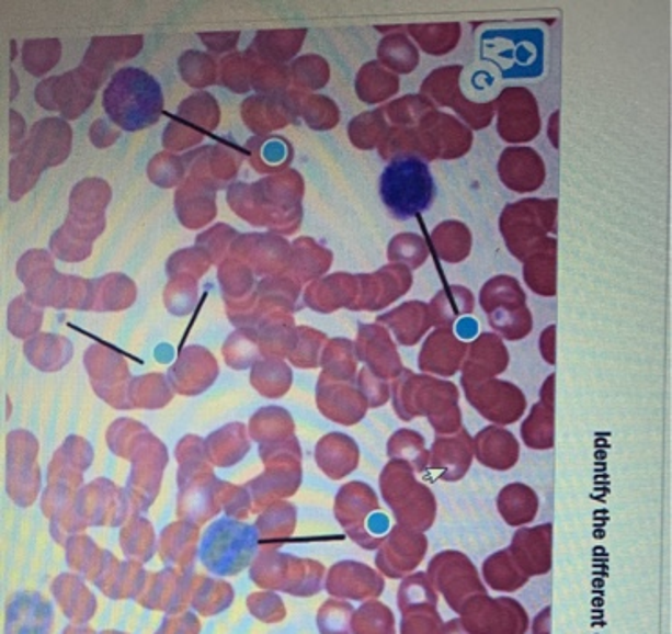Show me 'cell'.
<instances>
[{"label":"cell","mask_w":672,"mask_h":634,"mask_svg":"<svg viewBox=\"0 0 672 634\" xmlns=\"http://www.w3.org/2000/svg\"><path fill=\"white\" fill-rule=\"evenodd\" d=\"M178 517L196 525L205 524L221 511L219 505V478L205 455V441L198 435H187L178 442Z\"/></svg>","instance_id":"1"},{"label":"cell","mask_w":672,"mask_h":634,"mask_svg":"<svg viewBox=\"0 0 672 634\" xmlns=\"http://www.w3.org/2000/svg\"><path fill=\"white\" fill-rule=\"evenodd\" d=\"M102 104L107 116L122 129H147L162 115V86L144 69L124 68L107 83Z\"/></svg>","instance_id":"2"},{"label":"cell","mask_w":672,"mask_h":634,"mask_svg":"<svg viewBox=\"0 0 672 634\" xmlns=\"http://www.w3.org/2000/svg\"><path fill=\"white\" fill-rule=\"evenodd\" d=\"M380 200L399 222L424 213L435 199V183L426 161L418 155L391 160L379 180Z\"/></svg>","instance_id":"3"},{"label":"cell","mask_w":672,"mask_h":634,"mask_svg":"<svg viewBox=\"0 0 672 634\" xmlns=\"http://www.w3.org/2000/svg\"><path fill=\"white\" fill-rule=\"evenodd\" d=\"M480 57L502 79H537L544 73V33L537 27L490 30L480 37Z\"/></svg>","instance_id":"4"},{"label":"cell","mask_w":672,"mask_h":634,"mask_svg":"<svg viewBox=\"0 0 672 634\" xmlns=\"http://www.w3.org/2000/svg\"><path fill=\"white\" fill-rule=\"evenodd\" d=\"M557 227V200H522L508 205L502 213L501 230L508 249L519 258H527L557 250V239L547 238Z\"/></svg>","instance_id":"5"},{"label":"cell","mask_w":672,"mask_h":634,"mask_svg":"<svg viewBox=\"0 0 672 634\" xmlns=\"http://www.w3.org/2000/svg\"><path fill=\"white\" fill-rule=\"evenodd\" d=\"M260 546L254 525L241 520L221 519L207 528L202 536L200 558L210 573L235 577L243 571Z\"/></svg>","instance_id":"6"},{"label":"cell","mask_w":672,"mask_h":634,"mask_svg":"<svg viewBox=\"0 0 672 634\" xmlns=\"http://www.w3.org/2000/svg\"><path fill=\"white\" fill-rule=\"evenodd\" d=\"M335 519L346 535L365 550H376L391 531L390 517L380 510L379 497L365 483L344 484L334 505Z\"/></svg>","instance_id":"7"},{"label":"cell","mask_w":672,"mask_h":634,"mask_svg":"<svg viewBox=\"0 0 672 634\" xmlns=\"http://www.w3.org/2000/svg\"><path fill=\"white\" fill-rule=\"evenodd\" d=\"M380 495L390 506L399 525L410 530H428L435 517L432 491L413 477V469L401 461L386 464L379 478Z\"/></svg>","instance_id":"8"},{"label":"cell","mask_w":672,"mask_h":634,"mask_svg":"<svg viewBox=\"0 0 672 634\" xmlns=\"http://www.w3.org/2000/svg\"><path fill=\"white\" fill-rule=\"evenodd\" d=\"M323 566L316 561L277 553L265 547L252 562L251 577L260 588L282 589L297 597H310L321 588Z\"/></svg>","instance_id":"9"},{"label":"cell","mask_w":672,"mask_h":634,"mask_svg":"<svg viewBox=\"0 0 672 634\" xmlns=\"http://www.w3.org/2000/svg\"><path fill=\"white\" fill-rule=\"evenodd\" d=\"M480 303L490 317L491 328L505 339L515 341L532 332V314L515 278L499 276L488 281L480 292Z\"/></svg>","instance_id":"10"},{"label":"cell","mask_w":672,"mask_h":634,"mask_svg":"<svg viewBox=\"0 0 672 634\" xmlns=\"http://www.w3.org/2000/svg\"><path fill=\"white\" fill-rule=\"evenodd\" d=\"M38 442L24 430L11 432L5 441V491L21 508H30L41 491Z\"/></svg>","instance_id":"11"},{"label":"cell","mask_w":672,"mask_h":634,"mask_svg":"<svg viewBox=\"0 0 672 634\" xmlns=\"http://www.w3.org/2000/svg\"><path fill=\"white\" fill-rule=\"evenodd\" d=\"M168 448L151 432L141 437L130 457V475L127 495L136 511H147L157 500L162 486L163 472L168 468Z\"/></svg>","instance_id":"12"},{"label":"cell","mask_w":672,"mask_h":634,"mask_svg":"<svg viewBox=\"0 0 672 634\" xmlns=\"http://www.w3.org/2000/svg\"><path fill=\"white\" fill-rule=\"evenodd\" d=\"M77 516L86 525L126 524L133 516H138L126 489H121L110 478H96L77 494L73 502Z\"/></svg>","instance_id":"13"},{"label":"cell","mask_w":672,"mask_h":634,"mask_svg":"<svg viewBox=\"0 0 672 634\" xmlns=\"http://www.w3.org/2000/svg\"><path fill=\"white\" fill-rule=\"evenodd\" d=\"M497 127L499 135L510 144L529 141L540 131L537 102L527 89L510 88L502 91L497 99Z\"/></svg>","instance_id":"14"},{"label":"cell","mask_w":672,"mask_h":634,"mask_svg":"<svg viewBox=\"0 0 672 634\" xmlns=\"http://www.w3.org/2000/svg\"><path fill=\"white\" fill-rule=\"evenodd\" d=\"M193 566L185 569L166 567L160 573H149L146 586L138 595V602L146 608L160 609L168 613H182L193 600L194 591Z\"/></svg>","instance_id":"15"},{"label":"cell","mask_w":672,"mask_h":634,"mask_svg":"<svg viewBox=\"0 0 672 634\" xmlns=\"http://www.w3.org/2000/svg\"><path fill=\"white\" fill-rule=\"evenodd\" d=\"M466 397L477 410L497 424H513L524 414L526 399L522 392L504 381L463 383Z\"/></svg>","instance_id":"16"},{"label":"cell","mask_w":672,"mask_h":634,"mask_svg":"<svg viewBox=\"0 0 672 634\" xmlns=\"http://www.w3.org/2000/svg\"><path fill=\"white\" fill-rule=\"evenodd\" d=\"M463 71L460 66H448L438 68L435 73L430 75V79L422 83V93H432L433 99L438 105L454 107L466 122L474 125V129H486L490 125L496 105L482 104L475 105L468 100H464L459 89V75Z\"/></svg>","instance_id":"17"},{"label":"cell","mask_w":672,"mask_h":634,"mask_svg":"<svg viewBox=\"0 0 672 634\" xmlns=\"http://www.w3.org/2000/svg\"><path fill=\"white\" fill-rule=\"evenodd\" d=\"M426 536L405 525L391 528L377 553V567L388 577L399 578L418 567L426 553Z\"/></svg>","instance_id":"18"},{"label":"cell","mask_w":672,"mask_h":634,"mask_svg":"<svg viewBox=\"0 0 672 634\" xmlns=\"http://www.w3.org/2000/svg\"><path fill=\"white\" fill-rule=\"evenodd\" d=\"M301 484V463L287 461L266 466L263 474L246 484L252 497L254 511H263L280 500L296 494Z\"/></svg>","instance_id":"19"},{"label":"cell","mask_w":672,"mask_h":634,"mask_svg":"<svg viewBox=\"0 0 672 634\" xmlns=\"http://www.w3.org/2000/svg\"><path fill=\"white\" fill-rule=\"evenodd\" d=\"M426 125L424 155L430 160H433V158L452 160V158L463 157L464 152L469 151L471 141H474L471 131L464 127L454 116L432 111V115L426 118Z\"/></svg>","instance_id":"20"},{"label":"cell","mask_w":672,"mask_h":634,"mask_svg":"<svg viewBox=\"0 0 672 634\" xmlns=\"http://www.w3.org/2000/svg\"><path fill=\"white\" fill-rule=\"evenodd\" d=\"M499 174L505 188L515 193H533L543 188L546 166L537 151L529 147H510L502 152Z\"/></svg>","instance_id":"21"},{"label":"cell","mask_w":672,"mask_h":634,"mask_svg":"<svg viewBox=\"0 0 672 634\" xmlns=\"http://www.w3.org/2000/svg\"><path fill=\"white\" fill-rule=\"evenodd\" d=\"M327 589L334 597L363 600L383 593L385 580L361 562L344 561L330 569Z\"/></svg>","instance_id":"22"},{"label":"cell","mask_w":672,"mask_h":634,"mask_svg":"<svg viewBox=\"0 0 672 634\" xmlns=\"http://www.w3.org/2000/svg\"><path fill=\"white\" fill-rule=\"evenodd\" d=\"M466 354L468 347L449 328H438L428 338L419 358V366L426 372L449 377L459 370Z\"/></svg>","instance_id":"23"},{"label":"cell","mask_w":672,"mask_h":634,"mask_svg":"<svg viewBox=\"0 0 672 634\" xmlns=\"http://www.w3.org/2000/svg\"><path fill=\"white\" fill-rule=\"evenodd\" d=\"M508 366V352L501 339L493 333H482L469 347L464 363L463 383L493 380Z\"/></svg>","instance_id":"24"},{"label":"cell","mask_w":672,"mask_h":634,"mask_svg":"<svg viewBox=\"0 0 672 634\" xmlns=\"http://www.w3.org/2000/svg\"><path fill=\"white\" fill-rule=\"evenodd\" d=\"M198 542L200 525L180 519L162 531V535L158 539V555L166 566L185 569L194 564Z\"/></svg>","instance_id":"25"},{"label":"cell","mask_w":672,"mask_h":634,"mask_svg":"<svg viewBox=\"0 0 672 634\" xmlns=\"http://www.w3.org/2000/svg\"><path fill=\"white\" fill-rule=\"evenodd\" d=\"M53 611L41 595L24 593L13 598L8 609V634H49Z\"/></svg>","instance_id":"26"},{"label":"cell","mask_w":672,"mask_h":634,"mask_svg":"<svg viewBox=\"0 0 672 634\" xmlns=\"http://www.w3.org/2000/svg\"><path fill=\"white\" fill-rule=\"evenodd\" d=\"M316 463L330 478H344L357 468L360 448L344 433H330L316 446Z\"/></svg>","instance_id":"27"},{"label":"cell","mask_w":672,"mask_h":634,"mask_svg":"<svg viewBox=\"0 0 672 634\" xmlns=\"http://www.w3.org/2000/svg\"><path fill=\"white\" fill-rule=\"evenodd\" d=\"M251 450V439L243 424H229L205 439V455L218 468H230L240 463Z\"/></svg>","instance_id":"28"},{"label":"cell","mask_w":672,"mask_h":634,"mask_svg":"<svg viewBox=\"0 0 672 634\" xmlns=\"http://www.w3.org/2000/svg\"><path fill=\"white\" fill-rule=\"evenodd\" d=\"M471 463V442L466 432L441 437L432 448V466L443 480H459Z\"/></svg>","instance_id":"29"},{"label":"cell","mask_w":672,"mask_h":634,"mask_svg":"<svg viewBox=\"0 0 672 634\" xmlns=\"http://www.w3.org/2000/svg\"><path fill=\"white\" fill-rule=\"evenodd\" d=\"M475 452L488 468L508 469L515 466L519 444L510 432L501 428H486L475 437Z\"/></svg>","instance_id":"30"},{"label":"cell","mask_w":672,"mask_h":634,"mask_svg":"<svg viewBox=\"0 0 672 634\" xmlns=\"http://www.w3.org/2000/svg\"><path fill=\"white\" fill-rule=\"evenodd\" d=\"M53 593L66 616L77 624H86L89 619H93L96 600L93 593L86 588L82 578L77 575H60L53 584Z\"/></svg>","instance_id":"31"},{"label":"cell","mask_w":672,"mask_h":634,"mask_svg":"<svg viewBox=\"0 0 672 634\" xmlns=\"http://www.w3.org/2000/svg\"><path fill=\"white\" fill-rule=\"evenodd\" d=\"M318 403L321 414H327L339 403L329 419L346 427L360 422L366 411V400L361 399L354 390H350L349 386H329L323 380L319 383Z\"/></svg>","instance_id":"32"},{"label":"cell","mask_w":672,"mask_h":634,"mask_svg":"<svg viewBox=\"0 0 672 634\" xmlns=\"http://www.w3.org/2000/svg\"><path fill=\"white\" fill-rule=\"evenodd\" d=\"M513 546L526 547L532 552L513 553L522 569L532 575L546 573L549 569V555H551V524L533 530H522L515 535ZM511 553V552H510Z\"/></svg>","instance_id":"33"},{"label":"cell","mask_w":672,"mask_h":634,"mask_svg":"<svg viewBox=\"0 0 672 634\" xmlns=\"http://www.w3.org/2000/svg\"><path fill=\"white\" fill-rule=\"evenodd\" d=\"M122 552L129 556L130 561L146 562L151 561L158 550L155 528L149 520L140 516H133L122 525L121 530Z\"/></svg>","instance_id":"34"},{"label":"cell","mask_w":672,"mask_h":634,"mask_svg":"<svg viewBox=\"0 0 672 634\" xmlns=\"http://www.w3.org/2000/svg\"><path fill=\"white\" fill-rule=\"evenodd\" d=\"M251 437L260 442V448L277 446L294 437L293 419L285 410L266 408L252 417Z\"/></svg>","instance_id":"35"},{"label":"cell","mask_w":672,"mask_h":634,"mask_svg":"<svg viewBox=\"0 0 672 634\" xmlns=\"http://www.w3.org/2000/svg\"><path fill=\"white\" fill-rule=\"evenodd\" d=\"M379 321L388 322L402 344H415L432 325V314L422 303H407L396 313L379 317Z\"/></svg>","instance_id":"36"},{"label":"cell","mask_w":672,"mask_h":634,"mask_svg":"<svg viewBox=\"0 0 672 634\" xmlns=\"http://www.w3.org/2000/svg\"><path fill=\"white\" fill-rule=\"evenodd\" d=\"M499 510L510 525L526 524L537 516L538 499L532 488L524 484H511L499 495Z\"/></svg>","instance_id":"37"},{"label":"cell","mask_w":672,"mask_h":634,"mask_svg":"<svg viewBox=\"0 0 672 634\" xmlns=\"http://www.w3.org/2000/svg\"><path fill=\"white\" fill-rule=\"evenodd\" d=\"M255 531L260 542H282L296 530V508L288 502H276L261 511L255 520Z\"/></svg>","instance_id":"38"},{"label":"cell","mask_w":672,"mask_h":634,"mask_svg":"<svg viewBox=\"0 0 672 634\" xmlns=\"http://www.w3.org/2000/svg\"><path fill=\"white\" fill-rule=\"evenodd\" d=\"M105 555L107 552L100 550L84 533L71 536L66 544V558H68L69 567L93 582L104 566Z\"/></svg>","instance_id":"39"},{"label":"cell","mask_w":672,"mask_h":634,"mask_svg":"<svg viewBox=\"0 0 672 634\" xmlns=\"http://www.w3.org/2000/svg\"><path fill=\"white\" fill-rule=\"evenodd\" d=\"M433 244L444 261L459 263L471 250V235L460 222H444L433 230Z\"/></svg>","instance_id":"40"},{"label":"cell","mask_w":672,"mask_h":634,"mask_svg":"<svg viewBox=\"0 0 672 634\" xmlns=\"http://www.w3.org/2000/svg\"><path fill=\"white\" fill-rule=\"evenodd\" d=\"M474 310V296L471 292L466 291L463 286H452L446 291L441 292L432 303V321L435 325H441L443 328H448L455 321L463 319L464 314H471Z\"/></svg>","instance_id":"41"},{"label":"cell","mask_w":672,"mask_h":634,"mask_svg":"<svg viewBox=\"0 0 672 634\" xmlns=\"http://www.w3.org/2000/svg\"><path fill=\"white\" fill-rule=\"evenodd\" d=\"M524 278L533 292L543 296L557 294V250H546L527 258Z\"/></svg>","instance_id":"42"},{"label":"cell","mask_w":672,"mask_h":634,"mask_svg":"<svg viewBox=\"0 0 672 634\" xmlns=\"http://www.w3.org/2000/svg\"><path fill=\"white\" fill-rule=\"evenodd\" d=\"M230 602H232V588L229 584L214 580V578L196 577L191 605L200 614L213 616L229 608Z\"/></svg>","instance_id":"43"},{"label":"cell","mask_w":672,"mask_h":634,"mask_svg":"<svg viewBox=\"0 0 672 634\" xmlns=\"http://www.w3.org/2000/svg\"><path fill=\"white\" fill-rule=\"evenodd\" d=\"M388 455L391 461L408 464L413 472L426 469V448L424 439L412 430H399L388 442Z\"/></svg>","instance_id":"44"},{"label":"cell","mask_w":672,"mask_h":634,"mask_svg":"<svg viewBox=\"0 0 672 634\" xmlns=\"http://www.w3.org/2000/svg\"><path fill=\"white\" fill-rule=\"evenodd\" d=\"M522 439L527 446L546 450L553 446V408L543 403L533 408L532 414L522 424Z\"/></svg>","instance_id":"45"},{"label":"cell","mask_w":672,"mask_h":634,"mask_svg":"<svg viewBox=\"0 0 672 634\" xmlns=\"http://www.w3.org/2000/svg\"><path fill=\"white\" fill-rule=\"evenodd\" d=\"M127 421H129V419H122V421L115 422V424L110 428L107 444H110V450L115 453V455L130 461L133 453H135V448L138 446V442L141 441V437L149 433V430L141 427V424H136V422L133 424V422Z\"/></svg>","instance_id":"46"},{"label":"cell","mask_w":672,"mask_h":634,"mask_svg":"<svg viewBox=\"0 0 672 634\" xmlns=\"http://www.w3.org/2000/svg\"><path fill=\"white\" fill-rule=\"evenodd\" d=\"M355 634H394L391 613L383 603L371 602L355 613Z\"/></svg>","instance_id":"47"},{"label":"cell","mask_w":672,"mask_h":634,"mask_svg":"<svg viewBox=\"0 0 672 634\" xmlns=\"http://www.w3.org/2000/svg\"><path fill=\"white\" fill-rule=\"evenodd\" d=\"M219 505H221L225 516L232 520H241V522L249 519V516L254 511L249 489L246 486L225 483V480L219 483Z\"/></svg>","instance_id":"48"},{"label":"cell","mask_w":672,"mask_h":634,"mask_svg":"<svg viewBox=\"0 0 672 634\" xmlns=\"http://www.w3.org/2000/svg\"><path fill=\"white\" fill-rule=\"evenodd\" d=\"M318 622L321 634H352V608L330 600L319 611Z\"/></svg>","instance_id":"49"},{"label":"cell","mask_w":672,"mask_h":634,"mask_svg":"<svg viewBox=\"0 0 672 634\" xmlns=\"http://www.w3.org/2000/svg\"><path fill=\"white\" fill-rule=\"evenodd\" d=\"M86 528L88 525L77 516L75 506H71L68 510L60 511V513H57L52 519V535L60 546H66L71 536L84 533Z\"/></svg>","instance_id":"50"},{"label":"cell","mask_w":672,"mask_h":634,"mask_svg":"<svg viewBox=\"0 0 672 634\" xmlns=\"http://www.w3.org/2000/svg\"><path fill=\"white\" fill-rule=\"evenodd\" d=\"M247 605L251 609L252 614L265 622H276L285 616V609H283V602L276 595L272 593H255L249 597Z\"/></svg>","instance_id":"51"},{"label":"cell","mask_w":672,"mask_h":634,"mask_svg":"<svg viewBox=\"0 0 672 634\" xmlns=\"http://www.w3.org/2000/svg\"><path fill=\"white\" fill-rule=\"evenodd\" d=\"M58 452L62 453L64 457L68 458L69 463L77 466L80 472H86L93 463V446L86 439L77 435L69 437L68 441L58 448Z\"/></svg>","instance_id":"52"},{"label":"cell","mask_w":672,"mask_h":634,"mask_svg":"<svg viewBox=\"0 0 672 634\" xmlns=\"http://www.w3.org/2000/svg\"><path fill=\"white\" fill-rule=\"evenodd\" d=\"M200 622L193 613H182L163 622L157 634H198Z\"/></svg>","instance_id":"53"},{"label":"cell","mask_w":672,"mask_h":634,"mask_svg":"<svg viewBox=\"0 0 672 634\" xmlns=\"http://www.w3.org/2000/svg\"><path fill=\"white\" fill-rule=\"evenodd\" d=\"M361 386H365L368 390H372L368 394L371 397L372 406L385 405L386 397H388V390H386V386L383 385L379 381V385L372 386V374L368 370H363V374H361Z\"/></svg>","instance_id":"54"},{"label":"cell","mask_w":672,"mask_h":634,"mask_svg":"<svg viewBox=\"0 0 672 634\" xmlns=\"http://www.w3.org/2000/svg\"><path fill=\"white\" fill-rule=\"evenodd\" d=\"M555 327H547L544 332L543 339H540V352H543L544 359L547 363L555 364Z\"/></svg>","instance_id":"55"},{"label":"cell","mask_w":672,"mask_h":634,"mask_svg":"<svg viewBox=\"0 0 672 634\" xmlns=\"http://www.w3.org/2000/svg\"><path fill=\"white\" fill-rule=\"evenodd\" d=\"M455 330H457V336H459L460 339H464V341L468 339L469 341V339H474L475 336H477L479 327H477V322H475L471 317H463V319L457 321Z\"/></svg>","instance_id":"56"},{"label":"cell","mask_w":672,"mask_h":634,"mask_svg":"<svg viewBox=\"0 0 672 634\" xmlns=\"http://www.w3.org/2000/svg\"><path fill=\"white\" fill-rule=\"evenodd\" d=\"M558 118H560V113H558V111L557 113H555V115L551 116V118H549V140H551L553 147H555V149H558Z\"/></svg>","instance_id":"57"},{"label":"cell","mask_w":672,"mask_h":634,"mask_svg":"<svg viewBox=\"0 0 672 634\" xmlns=\"http://www.w3.org/2000/svg\"><path fill=\"white\" fill-rule=\"evenodd\" d=\"M553 381H555V375H549V380L546 381V385H544V390H543V399L544 406H547V408H553V397H551V385H553Z\"/></svg>","instance_id":"58"},{"label":"cell","mask_w":672,"mask_h":634,"mask_svg":"<svg viewBox=\"0 0 672 634\" xmlns=\"http://www.w3.org/2000/svg\"><path fill=\"white\" fill-rule=\"evenodd\" d=\"M64 634H94L93 631L88 630V627H77V625H71L66 630Z\"/></svg>","instance_id":"59"}]
</instances>
